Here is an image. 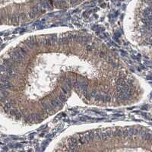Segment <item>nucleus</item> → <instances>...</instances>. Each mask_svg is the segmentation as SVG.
<instances>
[{"label": "nucleus", "instance_id": "obj_1", "mask_svg": "<svg viewBox=\"0 0 152 152\" xmlns=\"http://www.w3.org/2000/svg\"><path fill=\"white\" fill-rule=\"evenodd\" d=\"M138 129L135 128H127L122 130V137H132L138 134Z\"/></svg>", "mask_w": 152, "mask_h": 152}, {"label": "nucleus", "instance_id": "obj_2", "mask_svg": "<svg viewBox=\"0 0 152 152\" xmlns=\"http://www.w3.org/2000/svg\"><path fill=\"white\" fill-rule=\"evenodd\" d=\"M94 133L87 132V133L85 134V135H83L82 136L81 141H82L83 144H88L94 139Z\"/></svg>", "mask_w": 152, "mask_h": 152}, {"label": "nucleus", "instance_id": "obj_3", "mask_svg": "<svg viewBox=\"0 0 152 152\" xmlns=\"http://www.w3.org/2000/svg\"><path fill=\"white\" fill-rule=\"evenodd\" d=\"M113 135V131L111 130H106L104 132H102L100 133V139L103 140H107L110 139Z\"/></svg>", "mask_w": 152, "mask_h": 152}, {"label": "nucleus", "instance_id": "obj_4", "mask_svg": "<svg viewBox=\"0 0 152 152\" xmlns=\"http://www.w3.org/2000/svg\"><path fill=\"white\" fill-rule=\"evenodd\" d=\"M49 104H51V106L52 107V108L54 109V108H56V107H60V106H61V104H62V102L60 101L58 98H56V99H55V100H52Z\"/></svg>", "mask_w": 152, "mask_h": 152}, {"label": "nucleus", "instance_id": "obj_5", "mask_svg": "<svg viewBox=\"0 0 152 152\" xmlns=\"http://www.w3.org/2000/svg\"><path fill=\"white\" fill-rule=\"evenodd\" d=\"M42 107H43V108L44 109V110L47 112V113L51 112V111H52V109H53V108H52V107L51 104H49V103H43V104H42Z\"/></svg>", "mask_w": 152, "mask_h": 152}, {"label": "nucleus", "instance_id": "obj_6", "mask_svg": "<svg viewBox=\"0 0 152 152\" xmlns=\"http://www.w3.org/2000/svg\"><path fill=\"white\" fill-rule=\"evenodd\" d=\"M69 38L68 37H60L58 39V43L59 45H65L67 43H69Z\"/></svg>", "mask_w": 152, "mask_h": 152}, {"label": "nucleus", "instance_id": "obj_7", "mask_svg": "<svg viewBox=\"0 0 152 152\" xmlns=\"http://www.w3.org/2000/svg\"><path fill=\"white\" fill-rule=\"evenodd\" d=\"M129 97V94L128 92H121L118 96V99L119 100H125Z\"/></svg>", "mask_w": 152, "mask_h": 152}, {"label": "nucleus", "instance_id": "obj_8", "mask_svg": "<svg viewBox=\"0 0 152 152\" xmlns=\"http://www.w3.org/2000/svg\"><path fill=\"white\" fill-rule=\"evenodd\" d=\"M35 44V40L34 37H30L26 41V45L28 48H32Z\"/></svg>", "mask_w": 152, "mask_h": 152}, {"label": "nucleus", "instance_id": "obj_9", "mask_svg": "<svg viewBox=\"0 0 152 152\" xmlns=\"http://www.w3.org/2000/svg\"><path fill=\"white\" fill-rule=\"evenodd\" d=\"M87 90V84L85 82H80V91L85 94Z\"/></svg>", "mask_w": 152, "mask_h": 152}, {"label": "nucleus", "instance_id": "obj_10", "mask_svg": "<svg viewBox=\"0 0 152 152\" xmlns=\"http://www.w3.org/2000/svg\"><path fill=\"white\" fill-rule=\"evenodd\" d=\"M58 99L62 102V103H63V102H65L66 100H67V95L65 94H64V93L61 92V93H60V94L59 95Z\"/></svg>", "mask_w": 152, "mask_h": 152}, {"label": "nucleus", "instance_id": "obj_11", "mask_svg": "<svg viewBox=\"0 0 152 152\" xmlns=\"http://www.w3.org/2000/svg\"><path fill=\"white\" fill-rule=\"evenodd\" d=\"M17 51H18V52L19 53L22 55V56H25L26 55H27V49H25V48H23V47H21V48H19V49H17Z\"/></svg>", "mask_w": 152, "mask_h": 152}, {"label": "nucleus", "instance_id": "obj_12", "mask_svg": "<svg viewBox=\"0 0 152 152\" xmlns=\"http://www.w3.org/2000/svg\"><path fill=\"white\" fill-rule=\"evenodd\" d=\"M0 95H1V96L3 97H5L7 96V95H8V93H7L5 91L2 90V91H0Z\"/></svg>", "mask_w": 152, "mask_h": 152}, {"label": "nucleus", "instance_id": "obj_13", "mask_svg": "<svg viewBox=\"0 0 152 152\" xmlns=\"http://www.w3.org/2000/svg\"><path fill=\"white\" fill-rule=\"evenodd\" d=\"M97 94V92L96 91H92L90 93V96L91 97H94L95 96H96V94Z\"/></svg>", "mask_w": 152, "mask_h": 152}, {"label": "nucleus", "instance_id": "obj_14", "mask_svg": "<svg viewBox=\"0 0 152 152\" xmlns=\"http://www.w3.org/2000/svg\"><path fill=\"white\" fill-rule=\"evenodd\" d=\"M69 2H70V4H72V5H75L76 4V3L78 2L79 0H69Z\"/></svg>", "mask_w": 152, "mask_h": 152}, {"label": "nucleus", "instance_id": "obj_15", "mask_svg": "<svg viewBox=\"0 0 152 152\" xmlns=\"http://www.w3.org/2000/svg\"><path fill=\"white\" fill-rule=\"evenodd\" d=\"M100 54V56H101V57H103V56H105V53H104V52H101Z\"/></svg>", "mask_w": 152, "mask_h": 152}, {"label": "nucleus", "instance_id": "obj_16", "mask_svg": "<svg viewBox=\"0 0 152 152\" xmlns=\"http://www.w3.org/2000/svg\"><path fill=\"white\" fill-rule=\"evenodd\" d=\"M87 50H91V46H87Z\"/></svg>", "mask_w": 152, "mask_h": 152}]
</instances>
